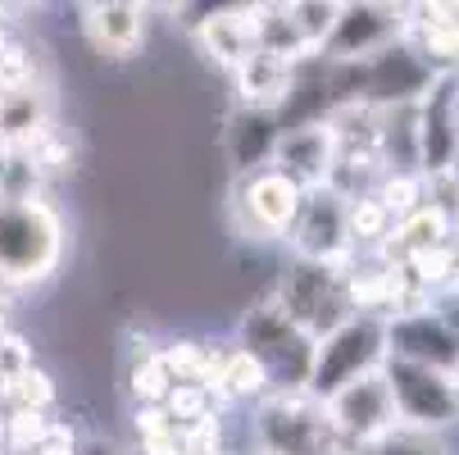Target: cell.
Instances as JSON below:
<instances>
[{"label": "cell", "mask_w": 459, "mask_h": 455, "mask_svg": "<svg viewBox=\"0 0 459 455\" xmlns=\"http://www.w3.org/2000/svg\"><path fill=\"white\" fill-rule=\"evenodd\" d=\"M250 446L269 455H346L323 397L309 387H269L250 406Z\"/></svg>", "instance_id": "cell-1"}, {"label": "cell", "mask_w": 459, "mask_h": 455, "mask_svg": "<svg viewBox=\"0 0 459 455\" xmlns=\"http://www.w3.org/2000/svg\"><path fill=\"white\" fill-rule=\"evenodd\" d=\"M64 259V219L50 201L0 197V278L46 283Z\"/></svg>", "instance_id": "cell-2"}, {"label": "cell", "mask_w": 459, "mask_h": 455, "mask_svg": "<svg viewBox=\"0 0 459 455\" xmlns=\"http://www.w3.org/2000/svg\"><path fill=\"white\" fill-rule=\"evenodd\" d=\"M269 296L282 305V314L296 323V328L309 333L314 342L355 314L351 296H346V269L318 265V259H296L291 255Z\"/></svg>", "instance_id": "cell-3"}, {"label": "cell", "mask_w": 459, "mask_h": 455, "mask_svg": "<svg viewBox=\"0 0 459 455\" xmlns=\"http://www.w3.org/2000/svg\"><path fill=\"white\" fill-rule=\"evenodd\" d=\"M237 346L259 360V369L269 373V387H305V382H309L314 337L296 328L273 296H259V301L241 314V323H237Z\"/></svg>", "instance_id": "cell-4"}, {"label": "cell", "mask_w": 459, "mask_h": 455, "mask_svg": "<svg viewBox=\"0 0 459 455\" xmlns=\"http://www.w3.org/2000/svg\"><path fill=\"white\" fill-rule=\"evenodd\" d=\"M382 360H386V323L377 314H351L346 323H337L333 333L314 342V364L305 387L327 401L337 387L355 382L359 373L382 369Z\"/></svg>", "instance_id": "cell-5"}, {"label": "cell", "mask_w": 459, "mask_h": 455, "mask_svg": "<svg viewBox=\"0 0 459 455\" xmlns=\"http://www.w3.org/2000/svg\"><path fill=\"white\" fill-rule=\"evenodd\" d=\"M382 378L391 387L396 401V419L405 428H423V433H450L459 428V378L428 369V364H410L386 355L382 360Z\"/></svg>", "instance_id": "cell-6"}, {"label": "cell", "mask_w": 459, "mask_h": 455, "mask_svg": "<svg viewBox=\"0 0 459 455\" xmlns=\"http://www.w3.org/2000/svg\"><path fill=\"white\" fill-rule=\"evenodd\" d=\"M382 323H386V355L459 378V314L446 296H437L419 314H396Z\"/></svg>", "instance_id": "cell-7"}, {"label": "cell", "mask_w": 459, "mask_h": 455, "mask_svg": "<svg viewBox=\"0 0 459 455\" xmlns=\"http://www.w3.org/2000/svg\"><path fill=\"white\" fill-rule=\"evenodd\" d=\"M300 197L305 187H296L287 173H278L273 164L264 169H250V173H237L232 182V219L246 237H259V241H273V237H287L296 210H300Z\"/></svg>", "instance_id": "cell-8"}, {"label": "cell", "mask_w": 459, "mask_h": 455, "mask_svg": "<svg viewBox=\"0 0 459 455\" xmlns=\"http://www.w3.org/2000/svg\"><path fill=\"white\" fill-rule=\"evenodd\" d=\"M296 259H318V265H337L346 269L359 255L346 228V197H337L333 187H309L300 197V210L282 237Z\"/></svg>", "instance_id": "cell-9"}, {"label": "cell", "mask_w": 459, "mask_h": 455, "mask_svg": "<svg viewBox=\"0 0 459 455\" xmlns=\"http://www.w3.org/2000/svg\"><path fill=\"white\" fill-rule=\"evenodd\" d=\"M405 37H410V10H396L386 0H342V19L323 46V59L337 64L373 59Z\"/></svg>", "instance_id": "cell-10"}, {"label": "cell", "mask_w": 459, "mask_h": 455, "mask_svg": "<svg viewBox=\"0 0 459 455\" xmlns=\"http://www.w3.org/2000/svg\"><path fill=\"white\" fill-rule=\"evenodd\" d=\"M323 406H327V419H333V428H337V437H342L346 451L351 446H364V442H373V437H382V433H391V428L401 424L382 369L359 373L355 382L337 387V392L327 397Z\"/></svg>", "instance_id": "cell-11"}, {"label": "cell", "mask_w": 459, "mask_h": 455, "mask_svg": "<svg viewBox=\"0 0 459 455\" xmlns=\"http://www.w3.org/2000/svg\"><path fill=\"white\" fill-rule=\"evenodd\" d=\"M337 133L327 127V118H300V123H282V133L273 142L269 164L278 173H287L296 187H323L327 173L337 164Z\"/></svg>", "instance_id": "cell-12"}, {"label": "cell", "mask_w": 459, "mask_h": 455, "mask_svg": "<svg viewBox=\"0 0 459 455\" xmlns=\"http://www.w3.org/2000/svg\"><path fill=\"white\" fill-rule=\"evenodd\" d=\"M232 87H237V109H264V114L282 118V109L296 92V69L264 50H255L250 59H241L232 69Z\"/></svg>", "instance_id": "cell-13"}, {"label": "cell", "mask_w": 459, "mask_h": 455, "mask_svg": "<svg viewBox=\"0 0 459 455\" xmlns=\"http://www.w3.org/2000/svg\"><path fill=\"white\" fill-rule=\"evenodd\" d=\"M259 19H264V5H255V10H232V14H214L205 23H195L191 37L195 46H201L219 69H237L241 59H250L259 50Z\"/></svg>", "instance_id": "cell-14"}, {"label": "cell", "mask_w": 459, "mask_h": 455, "mask_svg": "<svg viewBox=\"0 0 459 455\" xmlns=\"http://www.w3.org/2000/svg\"><path fill=\"white\" fill-rule=\"evenodd\" d=\"M82 32L96 55L105 59H127L146 41V5H100L82 10Z\"/></svg>", "instance_id": "cell-15"}, {"label": "cell", "mask_w": 459, "mask_h": 455, "mask_svg": "<svg viewBox=\"0 0 459 455\" xmlns=\"http://www.w3.org/2000/svg\"><path fill=\"white\" fill-rule=\"evenodd\" d=\"M278 133H282V118H278V114H264V109H237V114L228 118V151H232L237 173L264 169L269 155H273Z\"/></svg>", "instance_id": "cell-16"}, {"label": "cell", "mask_w": 459, "mask_h": 455, "mask_svg": "<svg viewBox=\"0 0 459 455\" xmlns=\"http://www.w3.org/2000/svg\"><path fill=\"white\" fill-rule=\"evenodd\" d=\"M210 392H214V401H219L223 410H232V406H255L259 397L269 392V373L259 369V360H255L250 351H241V346L232 342V346H223V355H219V369H214Z\"/></svg>", "instance_id": "cell-17"}, {"label": "cell", "mask_w": 459, "mask_h": 455, "mask_svg": "<svg viewBox=\"0 0 459 455\" xmlns=\"http://www.w3.org/2000/svg\"><path fill=\"white\" fill-rule=\"evenodd\" d=\"M46 123H50V96L41 83L19 87V92H0V146L5 151H23Z\"/></svg>", "instance_id": "cell-18"}, {"label": "cell", "mask_w": 459, "mask_h": 455, "mask_svg": "<svg viewBox=\"0 0 459 455\" xmlns=\"http://www.w3.org/2000/svg\"><path fill=\"white\" fill-rule=\"evenodd\" d=\"M278 14L296 28V37L309 46V55H323L342 19V0H278Z\"/></svg>", "instance_id": "cell-19"}, {"label": "cell", "mask_w": 459, "mask_h": 455, "mask_svg": "<svg viewBox=\"0 0 459 455\" xmlns=\"http://www.w3.org/2000/svg\"><path fill=\"white\" fill-rule=\"evenodd\" d=\"M127 401L133 406H160L169 397V369H164V355L160 346H146V351H133V360H127Z\"/></svg>", "instance_id": "cell-20"}, {"label": "cell", "mask_w": 459, "mask_h": 455, "mask_svg": "<svg viewBox=\"0 0 459 455\" xmlns=\"http://www.w3.org/2000/svg\"><path fill=\"white\" fill-rule=\"evenodd\" d=\"M391 223H396V219L386 214V206L373 197V191H364V197H351V201H346V228H351V241H355L359 255L377 250V246L386 241Z\"/></svg>", "instance_id": "cell-21"}, {"label": "cell", "mask_w": 459, "mask_h": 455, "mask_svg": "<svg viewBox=\"0 0 459 455\" xmlns=\"http://www.w3.org/2000/svg\"><path fill=\"white\" fill-rule=\"evenodd\" d=\"M346 455H450L446 437L441 433H423V428H405L396 424L391 433L364 442V446H351Z\"/></svg>", "instance_id": "cell-22"}, {"label": "cell", "mask_w": 459, "mask_h": 455, "mask_svg": "<svg viewBox=\"0 0 459 455\" xmlns=\"http://www.w3.org/2000/svg\"><path fill=\"white\" fill-rule=\"evenodd\" d=\"M419 37V59L432 74H459V28L455 23H410Z\"/></svg>", "instance_id": "cell-23"}, {"label": "cell", "mask_w": 459, "mask_h": 455, "mask_svg": "<svg viewBox=\"0 0 459 455\" xmlns=\"http://www.w3.org/2000/svg\"><path fill=\"white\" fill-rule=\"evenodd\" d=\"M373 197L386 206L391 219H405L423 206V173L419 169H386L373 187Z\"/></svg>", "instance_id": "cell-24"}, {"label": "cell", "mask_w": 459, "mask_h": 455, "mask_svg": "<svg viewBox=\"0 0 459 455\" xmlns=\"http://www.w3.org/2000/svg\"><path fill=\"white\" fill-rule=\"evenodd\" d=\"M401 265H405V274H410L423 292L441 296L446 283H450V274H455V250H450V241H441V246H428V250L405 255Z\"/></svg>", "instance_id": "cell-25"}, {"label": "cell", "mask_w": 459, "mask_h": 455, "mask_svg": "<svg viewBox=\"0 0 459 455\" xmlns=\"http://www.w3.org/2000/svg\"><path fill=\"white\" fill-rule=\"evenodd\" d=\"M0 397H5L10 401V410H50L55 406V378L46 373V369H23L14 382H5V387H0Z\"/></svg>", "instance_id": "cell-26"}, {"label": "cell", "mask_w": 459, "mask_h": 455, "mask_svg": "<svg viewBox=\"0 0 459 455\" xmlns=\"http://www.w3.org/2000/svg\"><path fill=\"white\" fill-rule=\"evenodd\" d=\"M423 206H432L450 228H459V173L455 169L423 173Z\"/></svg>", "instance_id": "cell-27"}, {"label": "cell", "mask_w": 459, "mask_h": 455, "mask_svg": "<svg viewBox=\"0 0 459 455\" xmlns=\"http://www.w3.org/2000/svg\"><path fill=\"white\" fill-rule=\"evenodd\" d=\"M5 433H10V446H14L19 455H32V451L41 446V437L50 433V419H46L41 410H10Z\"/></svg>", "instance_id": "cell-28"}, {"label": "cell", "mask_w": 459, "mask_h": 455, "mask_svg": "<svg viewBox=\"0 0 459 455\" xmlns=\"http://www.w3.org/2000/svg\"><path fill=\"white\" fill-rule=\"evenodd\" d=\"M133 433H137V442H155V437H178V424L164 410V401L160 406H133Z\"/></svg>", "instance_id": "cell-29"}, {"label": "cell", "mask_w": 459, "mask_h": 455, "mask_svg": "<svg viewBox=\"0 0 459 455\" xmlns=\"http://www.w3.org/2000/svg\"><path fill=\"white\" fill-rule=\"evenodd\" d=\"M37 360H32V346L19 337V333H5L0 337V387L5 382H14L23 369H32Z\"/></svg>", "instance_id": "cell-30"}, {"label": "cell", "mask_w": 459, "mask_h": 455, "mask_svg": "<svg viewBox=\"0 0 459 455\" xmlns=\"http://www.w3.org/2000/svg\"><path fill=\"white\" fill-rule=\"evenodd\" d=\"M255 5H264V0H191V5L178 14L186 28H195V23H205V19H214V14H232V10H255Z\"/></svg>", "instance_id": "cell-31"}, {"label": "cell", "mask_w": 459, "mask_h": 455, "mask_svg": "<svg viewBox=\"0 0 459 455\" xmlns=\"http://www.w3.org/2000/svg\"><path fill=\"white\" fill-rule=\"evenodd\" d=\"M410 23H459V0H410Z\"/></svg>", "instance_id": "cell-32"}, {"label": "cell", "mask_w": 459, "mask_h": 455, "mask_svg": "<svg viewBox=\"0 0 459 455\" xmlns=\"http://www.w3.org/2000/svg\"><path fill=\"white\" fill-rule=\"evenodd\" d=\"M191 0H146V10H160V14H182Z\"/></svg>", "instance_id": "cell-33"}, {"label": "cell", "mask_w": 459, "mask_h": 455, "mask_svg": "<svg viewBox=\"0 0 459 455\" xmlns=\"http://www.w3.org/2000/svg\"><path fill=\"white\" fill-rule=\"evenodd\" d=\"M100 5H146V0H82V10H100Z\"/></svg>", "instance_id": "cell-34"}, {"label": "cell", "mask_w": 459, "mask_h": 455, "mask_svg": "<svg viewBox=\"0 0 459 455\" xmlns=\"http://www.w3.org/2000/svg\"><path fill=\"white\" fill-rule=\"evenodd\" d=\"M450 305H459V265H455V274H450V283H446V292H441Z\"/></svg>", "instance_id": "cell-35"}, {"label": "cell", "mask_w": 459, "mask_h": 455, "mask_svg": "<svg viewBox=\"0 0 459 455\" xmlns=\"http://www.w3.org/2000/svg\"><path fill=\"white\" fill-rule=\"evenodd\" d=\"M5 169H10V151L0 146V191H5Z\"/></svg>", "instance_id": "cell-36"}, {"label": "cell", "mask_w": 459, "mask_h": 455, "mask_svg": "<svg viewBox=\"0 0 459 455\" xmlns=\"http://www.w3.org/2000/svg\"><path fill=\"white\" fill-rule=\"evenodd\" d=\"M450 250H455V265H459V228L450 232Z\"/></svg>", "instance_id": "cell-37"}, {"label": "cell", "mask_w": 459, "mask_h": 455, "mask_svg": "<svg viewBox=\"0 0 459 455\" xmlns=\"http://www.w3.org/2000/svg\"><path fill=\"white\" fill-rule=\"evenodd\" d=\"M386 5H396V10H410V0H386Z\"/></svg>", "instance_id": "cell-38"}, {"label": "cell", "mask_w": 459, "mask_h": 455, "mask_svg": "<svg viewBox=\"0 0 459 455\" xmlns=\"http://www.w3.org/2000/svg\"><path fill=\"white\" fill-rule=\"evenodd\" d=\"M5 333H10V328H5V310H0V337H5Z\"/></svg>", "instance_id": "cell-39"}, {"label": "cell", "mask_w": 459, "mask_h": 455, "mask_svg": "<svg viewBox=\"0 0 459 455\" xmlns=\"http://www.w3.org/2000/svg\"><path fill=\"white\" fill-rule=\"evenodd\" d=\"M450 169H455V173H459V151H455V160H450Z\"/></svg>", "instance_id": "cell-40"}, {"label": "cell", "mask_w": 459, "mask_h": 455, "mask_svg": "<svg viewBox=\"0 0 459 455\" xmlns=\"http://www.w3.org/2000/svg\"><path fill=\"white\" fill-rule=\"evenodd\" d=\"M0 46H5V32H0Z\"/></svg>", "instance_id": "cell-41"}, {"label": "cell", "mask_w": 459, "mask_h": 455, "mask_svg": "<svg viewBox=\"0 0 459 455\" xmlns=\"http://www.w3.org/2000/svg\"><path fill=\"white\" fill-rule=\"evenodd\" d=\"M455 28H459V23H455Z\"/></svg>", "instance_id": "cell-42"}]
</instances>
